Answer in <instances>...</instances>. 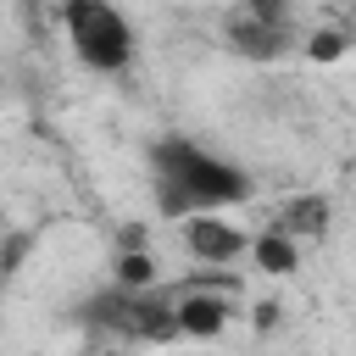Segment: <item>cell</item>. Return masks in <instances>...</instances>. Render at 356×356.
<instances>
[{
  "mask_svg": "<svg viewBox=\"0 0 356 356\" xmlns=\"http://www.w3.org/2000/svg\"><path fill=\"white\" fill-rule=\"evenodd\" d=\"M256 328H278V306H273V300L256 306Z\"/></svg>",
  "mask_w": 356,
  "mask_h": 356,
  "instance_id": "11",
  "label": "cell"
},
{
  "mask_svg": "<svg viewBox=\"0 0 356 356\" xmlns=\"http://www.w3.org/2000/svg\"><path fill=\"white\" fill-rule=\"evenodd\" d=\"M239 11L267 17V22H289V0H239Z\"/></svg>",
  "mask_w": 356,
  "mask_h": 356,
  "instance_id": "10",
  "label": "cell"
},
{
  "mask_svg": "<svg viewBox=\"0 0 356 356\" xmlns=\"http://www.w3.org/2000/svg\"><path fill=\"white\" fill-rule=\"evenodd\" d=\"M228 50L245 56V61H278L289 50V22H267V17L234 11L228 17Z\"/></svg>",
  "mask_w": 356,
  "mask_h": 356,
  "instance_id": "4",
  "label": "cell"
},
{
  "mask_svg": "<svg viewBox=\"0 0 356 356\" xmlns=\"http://www.w3.org/2000/svg\"><path fill=\"white\" fill-rule=\"evenodd\" d=\"M172 306H178V334H189V339H217L228 328L222 289H184V295H172Z\"/></svg>",
  "mask_w": 356,
  "mask_h": 356,
  "instance_id": "5",
  "label": "cell"
},
{
  "mask_svg": "<svg viewBox=\"0 0 356 356\" xmlns=\"http://www.w3.org/2000/svg\"><path fill=\"white\" fill-rule=\"evenodd\" d=\"M312 61H339V50H345V39L334 33V28H323V33H312Z\"/></svg>",
  "mask_w": 356,
  "mask_h": 356,
  "instance_id": "9",
  "label": "cell"
},
{
  "mask_svg": "<svg viewBox=\"0 0 356 356\" xmlns=\"http://www.w3.org/2000/svg\"><path fill=\"white\" fill-rule=\"evenodd\" d=\"M150 189L156 211L184 222L195 211H234L239 200H250V172L222 150H206L200 139L167 134L150 145Z\"/></svg>",
  "mask_w": 356,
  "mask_h": 356,
  "instance_id": "1",
  "label": "cell"
},
{
  "mask_svg": "<svg viewBox=\"0 0 356 356\" xmlns=\"http://www.w3.org/2000/svg\"><path fill=\"white\" fill-rule=\"evenodd\" d=\"M250 261H256L261 273H273V278H289V273L300 267V239L267 222L261 234H250Z\"/></svg>",
  "mask_w": 356,
  "mask_h": 356,
  "instance_id": "7",
  "label": "cell"
},
{
  "mask_svg": "<svg viewBox=\"0 0 356 356\" xmlns=\"http://www.w3.org/2000/svg\"><path fill=\"white\" fill-rule=\"evenodd\" d=\"M184 250L206 267H234L239 256H250V234L228 222V211H195L184 217Z\"/></svg>",
  "mask_w": 356,
  "mask_h": 356,
  "instance_id": "3",
  "label": "cell"
},
{
  "mask_svg": "<svg viewBox=\"0 0 356 356\" xmlns=\"http://www.w3.org/2000/svg\"><path fill=\"white\" fill-rule=\"evenodd\" d=\"M61 33H67V50L78 67L89 72H128L134 67V50H139V33L134 22L122 17L117 0H61Z\"/></svg>",
  "mask_w": 356,
  "mask_h": 356,
  "instance_id": "2",
  "label": "cell"
},
{
  "mask_svg": "<svg viewBox=\"0 0 356 356\" xmlns=\"http://www.w3.org/2000/svg\"><path fill=\"white\" fill-rule=\"evenodd\" d=\"M328 222H334L328 195H295V200H284V206L273 211V228L295 234L300 245H306V239H323V234H328Z\"/></svg>",
  "mask_w": 356,
  "mask_h": 356,
  "instance_id": "6",
  "label": "cell"
},
{
  "mask_svg": "<svg viewBox=\"0 0 356 356\" xmlns=\"http://www.w3.org/2000/svg\"><path fill=\"white\" fill-rule=\"evenodd\" d=\"M111 284H122V289H156V256L145 245H117Z\"/></svg>",
  "mask_w": 356,
  "mask_h": 356,
  "instance_id": "8",
  "label": "cell"
}]
</instances>
